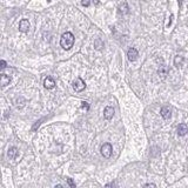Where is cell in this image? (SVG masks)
Wrapping results in <instances>:
<instances>
[{
  "instance_id": "8992f818",
  "label": "cell",
  "mask_w": 188,
  "mask_h": 188,
  "mask_svg": "<svg viewBox=\"0 0 188 188\" xmlns=\"http://www.w3.org/2000/svg\"><path fill=\"white\" fill-rule=\"evenodd\" d=\"M28 29H29V21L26 20V19H23L20 21V24H19V31L23 32V33H26Z\"/></svg>"
},
{
  "instance_id": "e0dca14e",
  "label": "cell",
  "mask_w": 188,
  "mask_h": 188,
  "mask_svg": "<svg viewBox=\"0 0 188 188\" xmlns=\"http://www.w3.org/2000/svg\"><path fill=\"white\" fill-rule=\"evenodd\" d=\"M67 182H68V185H70V187H75V183L73 182V180H72V179H70V177H68V179H67Z\"/></svg>"
},
{
  "instance_id": "d6986e66",
  "label": "cell",
  "mask_w": 188,
  "mask_h": 188,
  "mask_svg": "<svg viewBox=\"0 0 188 188\" xmlns=\"http://www.w3.org/2000/svg\"><path fill=\"white\" fill-rule=\"evenodd\" d=\"M0 65H1L0 67H1L2 70H4V68L6 67V61H5V60H1V61H0Z\"/></svg>"
},
{
  "instance_id": "6da1fadb",
  "label": "cell",
  "mask_w": 188,
  "mask_h": 188,
  "mask_svg": "<svg viewBox=\"0 0 188 188\" xmlns=\"http://www.w3.org/2000/svg\"><path fill=\"white\" fill-rule=\"evenodd\" d=\"M74 40H75V38H74V35L73 33H70V32H66L64 34L61 35V39H60V45L61 47L66 49V51H68L70 49L73 45H74Z\"/></svg>"
},
{
  "instance_id": "3957f363",
  "label": "cell",
  "mask_w": 188,
  "mask_h": 188,
  "mask_svg": "<svg viewBox=\"0 0 188 188\" xmlns=\"http://www.w3.org/2000/svg\"><path fill=\"white\" fill-rule=\"evenodd\" d=\"M72 86H73L75 92H82L86 88V83H85V81L82 80L81 78H76L75 80L73 81V83H72Z\"/></svg>"
},
{
  "instance_id": "9c48e42d",
  "label": "cell",
  "mask_w": 188,
  "mask_h": 188,
  "mask_svg": "<svg viewBox=\"0 0 188 188\" xmlns=\"http://www.w3.org/2000/svg\"><path fill=\"white\" fill-rule=\"evenodd\" d=\"M113 115H114V108H113L112 106H107L105 108V111H104V117H105V119L111 120L112 118H113Z\"/></svg>"
},
{
  "instance_id": "7c38bea8",
  "label": "cell",
  "mask_w": 188,
  "mask_h": 188,
  "mask_svg": "<svg viewBox=\"0 0 188 188\" xmlns=\"http://www.w3.org/2000/svg\"><path fill=\"white\" fill-rule=\"evenodd\" d=\"M7 155H8V158L11 159V160H13V159L17 158V155H18V148H17V147H11V148L8 149Z\"/></svg>"
},
{
  "instance_id": "2e32d148",
  "label": "cell",
  "mask_w": 188,
  "mask_h": 188,
  "mask_svg": "<svg viewBox=\"0 0 188 188\" xmlns=\"http://www.w3.org/2000/svg\"><path fill=\"white\" fill-rule=\"evenodd\" d=\"M91 1H92V0H81V4H82V6L88 7V6L91 5Z\"/></svg>"
},
{
  "instance_id": "ffe728a7",
  "label": "cell",
  "mask_w": 188,
  "mask_h": 188,
  "mask_svg": "<svg viewBox=\"0 0 188 188\" xmlns=\"http://www.w3.org/2000/svg\"><path fill=\"white\" fill-rule=\"evenodd\" d=\"M145 187H155V185L154 183H146Z\"/></svg>"
},
{
  "instance_id": "52a82bcc",
  "label": "cell",
  "mask_w": 188,
  "mask_h": 188,
  "mask_svg": "<svg viewBox=\"0 0 188 188\" xmlns=\"http://www.w3.org/2000/svg\"><path fill=\"white\" fill-rule=\"evenodd\" d=\"M44 86L45 88L47 89H52V88L55 87V81H54V79L51 78V76H47L46 79L44 80Z\"/></svg>"
},
{
  "instance_id": "ac0fdd59",
  "label": "cell",
  "mask_w": 188,
  "mask_h": 188,
  "mask_svg": "<svg viewBox=\"0 0 188 188\" xmlns=\"http://www.w3.org/2000/svg\"><path fill=\"white\" fill-rule=\"evenodd\" d=\"M81 107H82V108H85L86 111H88V109H89V105H88L87 102H82Z\"/></svg>"
},
{
  "instance_id": "603a6c76",
  "label": "cell",
  "mask_w": 188,
  "mask_h": 188,
  "mask_svg": "<svg viewBox=\"0 0 188 188\" xmlns=\"http://www.w3.org/2000/svg\"><path fill=\"white\" fill-rule=\"evenodd\" d=\"M47 1H51V0H47Z\"/></svg>"
},
{
  "instance_id": "44dd1931",
  "label": "cell",
  "mask_w": 188,
  "mask_h": 188,
  "mask_svg": "<svg viewBox=\"0 0 188 188\" xmlns=\"http://www.w3.org/2000/svg\"><path fill=\"white\" fill-rule=\"evenodd\" d=\"M40 122H41V121H38V122L35 123L34 126H33V129H36V127H39V125H40Z\"/></svg>"
},
{
  "instance_id": "ba28073f",
  "label": "cell",
  "mask_w": 188,
  "mask_h": 188,
  "mask_svg": "<svg viewBox=\"0 0 188 188\" xmlns=\"http://www.w3.org/2000/svg\"><path fill=\"white\" fill-rule=\"evenodd\" d=\"M160 114H161V117L164 118V120H168V119H170V115H172L170 108L168 106H164V107L161 108V111H160Z\"/></svg>"
},
{
  "instance_id": "9a60e30c",
  "label": "cell",
  "mask_w": 188,
  "mask_h": 188,
  "mask_svg": "<svg viewBox=\"0 0 188 188\" xmlns=\"http://www.w3.org/2000/svg\"><path fill=\"white\" fill-rule=\"evenodd\" d=\"M120 12L123 13V14L128 13V6H127V2H123V10H122V5L120 6Z\"/></svg>"
},
{
  "instance_id": "7a4b0ae2",
  "label": "cell",
  "mask_w": 188,
  "mask_h": 188,
  "mask_svg": "<svg viewBox=\"0 0 188 188\" xmlns=\"http://www.w3.org/2000/svg\"><path fill=\"white\" fill-rule=\"evenodd\" d=\"M112 152H113V147H112L111 143L106 142L101 146V155L106 159H109L112 155Z\"/></svg>"
},
{
  "instance_id": "4fadbf2b",
  "label": "cell",
  "mask_w": 188,
  "mask_h": 188,
  "mask_svg": "<svg viewBox=\"0 0 188 188\" xmlns=\"http://www.w3.org/2000/svg\"><path fill=\"white\" fill-rule=\"evenodd\" d=\"M183 62H185L183 57H181V55H176L175 59H174V65H175L176 67H181L182 65H183Z\"/></svg>"
},
{
  "instance_id": "8fae6325",
  "label": "cell",
  "mask_w": 188,
  "mask_h": 188,
  "mask_svg": "<svg viewBox=\"0 0 188 188\" xmlns=\"http://www.w3.org/2000/svg\"><path fill=\"white\" fill-rule=\"evenodd\" d=\"M10 82H11V78L8 75H6V74H0V85L2 86V87H6L7 85H10Z\"/></svg>"
},
{
  "instance_id": "5b68a950",
  "label": "cell",
  "mask_w": 188,
  "mask_h": 188,
  "mask_svg": "<svg viewBox=\"0 0 188 188\" xmlns=\"http://www.w3.org/2000/svg\"><path fill=\"white\" fill-rule=\"evenodd\" d=\"M158 73H159V75H160V78H161L162 80H164V79L167 78V75H168V68H167V66L164 64L161 65V66L159 67Z\"/></svg>"
},
{
  "instance_id": "30bf717a",
  "label": "cell",
  "mask_w": 188,
  "mask_h": 188,
  "mask_svg": "<svg viewBox=\"0 0 188 188\" xmlns=\"http://www.w3.org/2000/svg\"><path fill=\"white\" fill-rule=\"evenodd\" d=\"M188 133V127L186 123H180L177 126V134L180 136H185Z\"/></svg>"
},
{
  "instance_id": "5bb4252c",
  "label": "cell",
  "mask_w": 188,
  "mask_h": 188,
  "mask_svg": "<svg viewBox=\"0 0 188 188\" xmlns=\"http://www.w3.org/2000/svg\"><path fill=\"white\" fill-rule=\"evenodd\" d=\"M94 47H95L96 49H100L101 47H104V44L101 42V40H100V39H98V40L94 41Z\"/></svg>"
},
{
  "instance_id": "7402d4cb",
  "label": "cell",
  "mask_w": 188,
  "mask_h": 188,
  "mask_svg": "<svg viewBox=\"0 0 188 188\" xmlns=\"http://www.w3.org/2000/svg\"><path fill=\"white\" fill-rule=\"evenodd\" d=\"M92 2L94 5H99V0H92Z\"/></svg>"
},
{
  "instance_id": "277c9868",
  "label": "cell",
  "mask_w": 188,
  "mask_h": 188,
  "mask_svg": "<svg viewBox=\"0 0 188 188\" xmlns=\"http://www.w3.org/2000/svg\"><path fill=\"white\" fill-rule=\"evenodd\" d=\"M139 57V52H138V49L134 48V47H132V48H129L128 52H127V58H128L129 61H135L136 59Z\"/></svg>"
}]
</instances>
